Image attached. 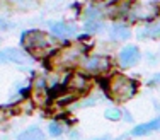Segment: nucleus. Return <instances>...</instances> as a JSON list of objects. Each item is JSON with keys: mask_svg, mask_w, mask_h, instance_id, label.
I'll use <instances>...</instances> for the list:
<instances>
[{"mask_svg": "<svg viewBox=\"0 0 160 140\" xmlns=\"http://www.w3.org/2000/svg\"><path fill=\"white\" fill-rule=\"evenodd\" d=\"M89 34H83V36H77L75 39L67 41V44L62 48H58L55 53L48 56L44 62L49 69L53 70H68V69H73V67H78L80 60L83 58L85 53H89Z\"/></svg>", "mask_w": 160, "mask_h": 140, "instance_id": "1", "label": "nucleus"}, {"mask_svg": "<svg viewBox=\"0 0 160 140\" xmlns=\"http://www.w3.org/2000/svg\"><path fill=\"white\" fill-rule=\"evenodd\" d=\"M58 41L51 33H46L43 29H28L21 34L22 50L32 58L46 60L51 53L58 50Z\"/></svg>", "mask_w": 160, "mask_h": 140, "instance_id": "2", "label": "nucleus"}, {"mask_svg": "<svg viewBox=\"0 0 160 140\" xmlns=\"http://www.w3.org/2000/svg\"><path fill=\"white\" fill-rule=\"evenodd\" d=\"M104 92L114 103H128L138 92V82L124 74L114 72L104 79Z\"/></svg>", "mask_w": 160, "mask_h": 140, "instance_id": "3", "label": "nucleus"}, {"mask_svg": "<svg viewBox=\"0 0 160 140\" xmlns=\"http://www.w3.org/2000/svg\"><path fill=\"white\" fill-rule=\"evenodd\" d=\"M160 17V2L158 0H133L126 19L129 24H147Z\"/></svg>", "mask_w": 160, "mask_h": 140, "instance_id": "4", "label": "nucleus"}, {"mask_svg": "<svg viewBox=\"0 0 160 140\" xmlns=\"http://www.w3.org/2000/svg\"><path fill=\"white\" fill-rule=\"evenodd\" d=\"M111 67V58L108 55H101V53H85L78 63V70H82L83 74L90 75V77H99V75L108 74Z\"/></svg>", "mask_w": 160, "mask_h": 140, "instance_id": "5", "label": "nucleus"}, {"mask_svg": "<svg viewBox=\"0 0 160 140\" xmlns=\"http://www.w3.org/2000/svg\"><path fill=\"white\" fill-rule=\"evenodd\" d=\"M140 60H142V51L136 44L126 43L124 46H121L118 50L116 62L119 69H133L140 63Z\"/></svg>", "mask_w": 160, "mask_h": 140, "instance_id": "6", "label": "nucleus"}, {"mask_svg": "<svg viewBox=\"0 0 160 140\" xmlns=\"http://www.w3.org/2000/svg\"><path fill=\"white\" fill-rule=\"evenodd\" d=\"M108 38L111 43H128L133 38V28L124 19H114L108 28Z\"/></svg>", "mask_w": 160, "mask_h": 140, "instance_id": "7", "label": "nucleus"}, {"mask_svg": "<svg viewBox=\"0 0 160 140\" xmlns=\"http://www.w3.org/2000/svg\"><path fill=\"white\" fill-rule=\"evenodd\" d=\"M90 87H92L90 75L83 74L82 70L72 72V74L68 75V79L65 80V89H67L68 92H72L73 96H80V94L89 92Z\"/></svg>", "mask_w": 160, "mask_h": 140, "instance_id": "8", "label": "nucleus"}, {"mask_svg": "<svg viewBox=\"0 0 160 140\" xmlns=\"http://www.w3.org/2000/svg\"><path fill=\"white\" fill-rule=\"evenodd\" d=\"M48 26H49V33L60 41H72L78 34V28L73 22L68 21H51Z\"/></svg>", "mask_w": 160, "mask_h": 140, "instance_id": "9", "label": "nucleus"}, {"mask_svg": "<svg viewBox=\"0 0 160 140\" xmlns=\"http://www.w3.org/2000/svg\"><path fill=\"white\" fill-rule=\"evenodd\" d=\"M29 96H31V99L36 104H39V106L46 104L48 101L51 99V91H49V87H48L46 79L38 77L31 84V87H29Z\"/></svg>", "mask_w": 160, "mask_h": 140, "instance_id": "10", "label": "nucleus"}, {"mask_svg": "<svg viewBox=\"0 0 160 140\" xmlns=\"http://www.w3.org/2000/svg\"><path fill=\"white\" fill-rule=\"evenodd\" d=\"M135 34H136L138 39H142V41L160 39V17L155 19V21H152V22H147V24L140 26V28L135 31Z\"/></svg>", "mask_w": 160, "mask_h": 140, "instance_id": "11", "label": "nucleus"}, {"mask_svg": "<svg viewBox=\"0 0 160 140\" xmlns=\"http://www.w3.org/2000/svg\"><path fill=\"white\" fill-rule=\"evenodd\" d=\"M28 58V53L17 48H5L0 51V62L2 63H24Z\"/></svg>", "mask_w": 160, "mask_h": 140, "instance_id": "12", "label": "nucleus"}, {"mask_svg": "<svg viewBox=\"0 0 160 140\" xmlns=\"http://www.w3.org/2000/svg\"><path fill=\"white\" fill-rule=\"evenodd\" d=\"M153 132H160V118H153L150 122H145V123L133 127L131 135L133 137H145V135L153 133Z\"/></svg>", "mask_w": 160, "mask_h": 140, "instance_id": "13", "label": "nucleus"}, {"mask_svg": "<svg viewBox=\"0 0 160 140\" xmlns=\"http://www.w3.org/2000/svg\"><path fill=\"white\" fill-rule=\"evenodd\" d=\"M104 29H108V26H106L104 19H92V21H83V24H82V31L85 33V34H89V36L99 34V33H102Z\"/></svg>", "mask_w": 160, "mask_h": 140, "instance_id": "14", "label": "nucleus"}, {"mask_svg": "<svg viewBox=\"0 0 160 140\" xmlns=\"http://www.w3.org/2000/svg\"><path fill=\"white\" fill-rule=\"evenodd\" d=\"M17 140H46V135L39 127H29L17 135Z\"/></svg>", "mask_w": 160, "mask_h": 140, "instance_id": "15", "label": "nucleus"}, {"mask_svg": "<svg viewBox=\"0 0 160 140\" xmlns=\"http://www.w3.org/2000/svg\"><path fill=\"white\" fill-rule=\"evenodd\" d=\"M104 118L108 120V122H119V120H123V109L116 108V106L106 108L104 109Z\"/></svg>", "mask_w": 160, "mask_h": 140, "instance_id": "16", "label": "nucleus"}, {"mask_svg": "<svg viewBox=\"0 0 160 140\" xmlns=\"http://www.w3.org/2000/svg\"><path fill=\"white\" fill-rule=\"evenodd\" d=\"M63 125L58 122V120H55V122H51L48 125V132H49V135L51 137H60V135H63Z\"/></svg>", "mask_w": 160, "mask_h": 140, "instance_id": "17", "label": "nucleus"}, {"mask_svg": "<svg viewBox=\"0 0 160 140\" xmlns=\"http://www.w3.org/2000/svg\"><path fill=\"white\" fill-rule=\"evenodd\" d=\"M150 84H152V86H158V84H160V72H157V74L152 77V82H150Z\"/></svg>", "mask_w": 160, "mask_h": 140, "instance_id": "18", "label": "nucleus"}, {"mask_svg": "<svg viewBox=\"0 0 160 140\" xmlns=\"http://www.w3.org/2000/svg\"><path fill=\"white\" fill-rule=\"evenodd\" d=\"M89 140H112L111 135H102V137H96V138H89Z\"/></svg>", "mask_w": 160, "mask_h": 140, "instance_id": "19", "label": "nucleus"}]
</instances>
